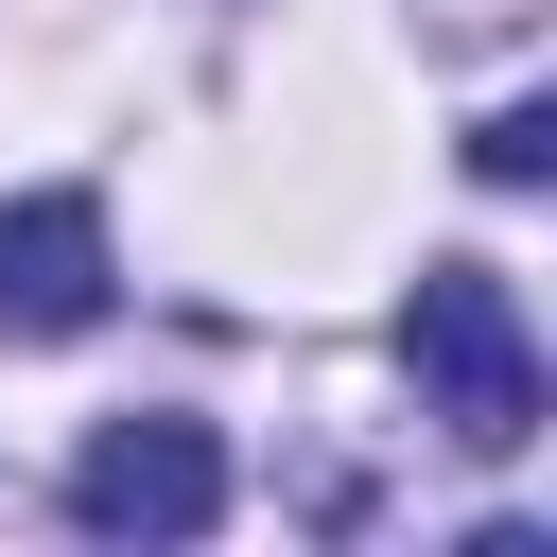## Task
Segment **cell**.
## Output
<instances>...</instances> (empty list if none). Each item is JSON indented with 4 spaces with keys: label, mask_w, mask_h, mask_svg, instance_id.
Segmentation results:
<instances>
[{
    "label": "cell",
    "mask_w": 557,
    "mask_h": 557,
    "mask_svg": "<svg viewBox=\"0 0 557 557\" xmlns=\"http://www.w3.org/2000/svg\"><path fill=\"white\" fill-rule=\"evenodd\" d=\"M400 366H418V418H435L453 453H522V435H540V331H522V296H505L487 261H418Z\"/></svg>",
    "instance_id": "6da1fadb"
},
{
    "label": "cell",
    "mask_w": 557,
    "mask_h": 557,
    "mask_svg": "<svg viewBox=\"0 0 557 557\" xmlns=\"http://www.w3.org/2000/svg\"><path fill=\"white\" fill-rule=\"evenodd\" d=\"M70 522L87 540H209L226 522V435L209 418H104L70 453Z\"/></svg>",
    "instance_id": "7a4b0ae2"
},
{
    "label": "cell",
    "mask_w": 557,
    "mask_h": 557,
    "mask_svg": "<svg viewBox=\"0 0 557 557\" xmlns=\"http://www.w3.org/2000/svg\"><path fill=\"white\" fill-rule=\"evenodd\" d=\"M104 296H122L104 209H87V191H17V209H0V331H17V348H70V331H104Z\"/></svg>",
    "instance_id": "3957f363"
},
{
    "label": "cell",
    "mask_w": 557,
    "mask_h": 557,
    "mask_svg": "<svg viewBox=\"0 0 557 557\" xmlns=\"http://www.w3.org/2000/svg\"><path fill=\"white\" fill-rule=\"evenodd\" d=\"M470 174H487V191H540V174H557V104H487V122H470Z\"/></svg>",
    "instance_id": "277c9868"
}]
</instances>
